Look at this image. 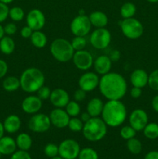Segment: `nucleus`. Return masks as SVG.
<instances>
[{"mask_svg":"<svg viewBox=\"0 0 158 159\" xmlns=\"http://www.w3.org/2000/svg\"><path fill=\"white\" fill-rule=\"evenodd\" d=\"M37 96H26L23 100L21 104L22 110L27 114H35L37 113L42 108L43 102Z\"/></svg>","mask_w":158,"mask_h":159,"instance_id":"obj_16","label":"nucleus"},{"mask_svg":"<svg viewBox=\"0 0 158 159\" xmlns=\"http://www.w3.org/2000/svg\"><path fill=\"white\" fill-rule=\"evenodd\" d=\"M142 95V89L138 88V87L133 86V88L130 89V96L133 99H138Z\"/></svg>","mask_w":158,"mask_h":159,"instance_id":"obj_46","label":"nucleus"},{"mask_svg":"<svg viewBox=\"0 0 158 159\" xmlns=\"http://www.w3.org/2000/svg\"><path fill=\"white\" fill-rule=\"evenodd\" d=\"M20 81V88L23 91L27 93H34L44 85L45 76L41 70L32 67L22 72Z\"/></svg>","mask_w":158,"mask_h":159,"instance_id":"obj_3","label":"nucleus"},{"mask_svg":"<svg viewBox=\"0 0 158 159\" xmlns=\"http://www.w3.org/2000/svg\"><path fill=\"white\" fill-rule=\"evenodd\" d=\"M111 33L106 28H96L90 36L91 46L97 50H104L111 43Z\"/></svg>","mask_w":158,"mask_h":159,"instance_id":"obj_7","label":"nucleus"},{"mask_svg":"<svg viewBox=\"0 0 158 159\" xmlns=\"http://www.w3.org/2000/svg\"><path fill=\"white\" fill-rule=\"evenodd\" d=\"M24 11L21 7L19 6H14V7L9 9V17L14 22H20L24 18Z\"/></svg>","mask_w":158,"mask_h":159,"instance_id":"obj_32","label":"nucleus"},{"mask_svg":"<svg viewBox=\"0 0 158 159\" xmlns=\"http://www.w3.org/2000/svg\"><path fill=\"white\" fill-rule=\"evenodd\" d=\"M9 8L7 4L0 2V23H3L9 17Z\"/></svg>","mask_w":158,"mask_h":159,"instance_id":"obj_40","label":"nucleus"},{"mask_svg":"<svg viewBox=\"0 0 158 159\" xmlns=\"http://www.w3.org/2000/svg\"><path fill=\"white\" fill-rule=\"evenodd\" d=\"M99 80L100 79L97 73L91 72V71L85 72L79 78V88L83 89L86 93L91 92L99 86Z\"/></svg>","mask_w":158,"mask_h":159,"instance_id":"obj_14","label":"nucleus"},{"mask_svg":"<svg viewBox=\"0 0 158 159\" xmlns=\"http://www.w3.org/2000/svg\"><path fill=\"white\" fill-rule=\"evenodd\" d=\"M147 2H149L150 3H156L158 2V0H147Z\"/></svg>","mask_w":158,"mask_h":159,"instance_id":"obj_54","label":"nucleus"},{"mask_svg":"<svg viewBox=\"0 0 158 159\" xmlns=\"http://www.w3.org/2000/svg\"><path fill=\"white\" fill-rule=\"evenodd\" d=\"M149 75L143 69H136L131 73L130 82L134 87L143 89L148 85Z\"/></svg>","mask_w":158,"mask_h":159,"instance_id":"obj_19","label":"nucleus"},{"mask_svg":"<svg viewBox=\"0 0 158 159\" xmlns=\"http://www.w3.org/2000/svg\"><path fill=\"white\" fill-rule=\"evenodd\" d=\"M4 133H5V129L4 127H3V123H2L0 121V139L4 136Z\"/></svg>","mask_w":158,"mask_h":159,"instance_id":"obj_51","label":"nucleus"},{"mask_svg":"<svg viewBox=\"0 0 158 159\" xmlns=\"http://www.w3.org/2000/svg\"><path fill=\"white\" fill-rule=\"evenodd\" d=\"M15 41L10 36H4L0 40V51L6 55L12 54L15 50Z\"/></svg>","mask_w":158,"mask_h":159,"instance_id":"obj_25","label":"nucleus"},{"mask_svg":"<svg viewBox=\"0 0 158 159\" xmlns=\"http://www.w3.org/2000/svg\"><path fill=\"white\" fill-rule=\"evenodd\" d=\"M91 118V116H90L89 113H88V112H86V113H83L81 115V120H82V122L85 124V123H86L87 121L89 120Z\"/></svg>","mask_w":158,"mask_h":159,"instance_id":"obj_50","label":"nucleus"},{"mask_svg":"<svg viewBox=\"0 0 158 159\" xmlns=\"http://www.w3.org/2000/svg\"><path fill=\"white\" fill-rule=\"evenodd\" d=\"M32 44L37 48H43L47 43V37L41 30H35L30 37Z\"/></svg>","mask_w":158,"mask_h":159,"instance_id":"obj_26","label":"nucleus"},{"mask_svg":"<svg viewBox=\"0 0 158 159\" xmlns=\"http://www.w3.org/2000/svg\"><path fill=\"white\" fill-rule=\"evenodd\" d=\"M136 134V131L131 127V126H124L121 128L120 131H119V135L124 140L131 139V138H135Z\"/></svg>","mask_w":158,"mask_h":159,"instance_id":"obj_36","label":"nucleus"},{"mask_svg":"<svg viewBox=\"0 0 158 159\" xmlns=\"http://www.w3.org/2000/svg\"><path fill=\"white\" fill-rule=\"evenodd\" d=\"M77 159H99L98 152L91 148L81 149Z\"/></svg>","mask_w":158,"mask_h":159,"instance_id":"obj_33","label":"nucleus"},{"mask_svg":"<svg viewBox=\"0 0 158 159\" xmlns=\"http://www.w3.org/2000/svg\"><path fill=\"white\" fill-rule=\"evenodd\" d=\"M136 12V7L134 3L127 2H125L120 8V15L122 19L132 18L134 16Z\"/></svg>","mask_w":158,"mask_h":159,"instance_id":"obj_28","label":"nucleus"},{"mask_svg":"<svg viewBox=\"0 0 158 159\" xmlns=\"http://www.w3.org/2000/svg\"><path fill=\"white\" fill-rule=\"evenodd\" d=\"M143 131L144 136L150 140H154L158 138V124L156 123H148L147 124Z\"/></svg>","mask_w":158,"mask_h":159,"instance_id":"obj_29","label":"nucleus"},{"mask_svg":"<svg viewBox=\"0 0 158 159\" xmlns=\"http://www.w3.org/2000/svg\"><path fill=\"white\" fill-rule=\"evenodd\" d=\"M59 156L64 159L77 158L81 147L79 143L74 139H65L58 146Z\"/></svg>","mask_w":158,"mask_h":159,"instance_id":"obj_10","label":"nucleus"},{"mask_svg":"<svg viewBox=\"0 0 158 159\" xmlns=\"http://www.w3.org/2000/svg\"><path fill=\"white\" fill-rule=\"evenodd\" d=\"M2 155L1 152H0V158H1V156H2Z\"/></svg>","mask_w":158,"mask_h":159,"instance_id":"obj_56","label":"nucleus"},{"mask_svg":"<svg viewBox=\"0 0 158 159\" xmlns=\"http://www.w3.org/2000/svg\"><path fill=\"white\" fill-rule=\"evenodd\" d=\"M148 115L142 109H136L129 115V125L137 131H142L148 124Z\"/></svg>","mask_w":158,"mask_h":159,"instance_id":"obj_12","label":"nucleus"},{"mask_svg":"<svg viewBox=\"0 0 158 159\" xmlns=\"http://www.w3.org/2000/svg\"><path fill=\"white\" fill-rule=\"evenodd\" d=\"M86 97V92L79 88L74 93V99L77 102H81Z\"/></svg>","mask_w":158,"mask_h":159,"instance_id":"obj_43","label":"nucleus"},{"mask_svg":"<svg viewBox=\"0 0 158 159\" xmlns=\"http://www.w3.org/2000/svg\"><path fill=\"white\" fill-rule=\"evenodd\" d=\"M119 26L123 35L130 40L139 38L143 34V26L139 20L133 18L123 19L119 22Z\"/></svg>","mask_w":158,"mask_h":159,"instance_id":"obj_6","label":"nucleus"},{"mask_svg":"<svg viewBox=\"0 0 158 159\" xmlns=\"http://www.w3.org/2000/svg\"><path fill=\"white\" fill-rule=\"evenodd\" d=\"M91 26L96 28H104L107 26L108 22V16L102 11H94L88 16Z\"/></svg>","mask_w":158,"mask_h":159,"instance_id":"obj_22","label":"nucleus"},{"mask_svg":"<svg viewBox=\"0 0 158 159\" xmlns=\"http://www.w3.org/2000/svg\"><path fill=\"white\" fill-rule=\"evenodd\" d=\"M127 149L133 155H139L143 149V145L141 141L136 138H133L128 140L126 142Z\"/></svg>","mask_w":158,"mask_h":159,"instance_id":"obj_30","label":"nucleus"},{"mask_svg":"<svg viewBox=\"0 0 158 159\" xmlns=\"http://www.w3.org/2000/svg\"><path fill=\"white\" fill-rule=\"evenodd\" d=\"M108 57H109V58L111 59L112 61L116 62V61H118L120 59L121 54L118 50H113V51H112L111 52H110Z\"/></svg>","mask_w":158,"mask_h":159,"instance_id":"obj_47","label":"nucleus"},{"mask_svg":"<svg viewBox=\"0 0 158 159\" xmlns=\"http://www.w3.org/2000/svg\"><path fill=\"white\" fill-rule=\"evenodd\" d=\"M14 0H0V2H3V3H5V4H9V3H11V2H13Z\"/></svg>","mask_w":158,"mask_h":159,"instance_id":"obj_53","label":"nucleus"},{"mask_svg":"<svg viewBox=\"0 0 158 159\" xmlns=\"http://www.w3.org/2000/svg\"><path fill=\"white\" fill-rule=\"evenodd\" d=\"M51 125L57 128L63 129L68 127L70 120L69 115L67 113L66 110L62 108H55L50 112L49 115Z\"/></svg>","mask_w":158,"mask_h":159,"instance_id":"obj_15","label":"nucleus"},{"mask_svg":"<svg viewBox=\"0 0 158 159\" xmlns=\"http://www.w3.org/2000/svg\"><path fill=\"white\" fill-rule=\"evenodd\" d=\"M15 143L19 150L28 152L32 147L33 141L27 133H21L15 138Z\"/></svg>","mask_w":158,"mask_h":159,"instance_id":"obj_24","label":"nucleus"},{"mask_svg":"<svg viewBox=\"0 0 158 159\" xmlns=\"http://www.w3.org/2000/svg\"><path fill=\"white\" fill-rule=\"evenodd\" d=\"M50 159H64V158H62L61 157L59 156V155H57V156L54 157V158H50Z\"/></svg>","mask_w":158,"mask_h":159,"instance_id":"obj_55","label":"nucleus"},{"mask_svg":"<svg viewBox=\"0 0 158 159\" xmlns=\"http://www.w3.org/2000/svg\"><path fill=\"white\" fill-rule=\"evenodd\" d=\"M144 159H158V151H150L146 154Z\"/></svg>","mask_w":158,"mask_h":159,"instance_id":"obj_48","label":"nucleus"},{"mask_svg":"<svg viewBox=\"0 0 158 159\" xmlns=\"http://www.w3.org/2000/svg\"><path fill=\"white\" fill-rule=\"evenodd\" d=\"M91 23L86 15H78L74 17L70 24V30L74 36L85 37L90 33Z\"/></svg>","mask_w":158,"mask_h":159,"instance_id":"obj_8","label":"nucleus"},{"mask_svg":"<svg viewBox=\"0 0 158 159\" xmlns=\"http://www.w3.org/2000/svg\"><path fill=\"white\" fill-rule=\"evenodd\" d=\"M82 134L84 138L88 141L97 142L105 137L107 134V125L102 118L91 117L84 124Z\"/></svg>","mask_w":158,"mask_h":159,"instance_id":"obj_4","label":"nucleus"},{"mask_svg":"<svg viewBox=\"0 0 158 159\" xmlns=\"http://www.w3.org/2000/svg\"><path fill=\"white\" fill-rule=\"evenodd\" d=\"M43 152L47 158H52L59 155V148L57 144L49 143V144H46L44 149H43Z\"/></svg>","mask_w":158,"mask_h":159,"instance_id":"obj_35","label":"nucleus"},{"mask_svg":"<svg viewBox=\"0 0 158 159\" xmlns=\"http://www.w3.org/2000/svg\"><path fill=\"white\" fill-rule=\"evenodd\" d=\"M100 93L108 100H121L127 92V82L122 75L108 72L99 80Z\"/></svg>","mask_w":158,"mask_h":159,"instance_id":"obj_1","label":"nucleus"},{"mask_svg":"<svg viewBox=\"0 0 158 159\" xmlns=\"http://www.w3.org/2000/svg\"><path fill=\"white\" fill-rule=\"evenodd\" d=\"M72 60L76 68L81 71H87L90 69L94 63L91 53L85 49L74 51Z\"/></svg>","mask_w":158,"mask_h":159,"instance_id":"obj_11","label":"nucleus"},{"mask_svg":"<svg viewBox=\"0 0 158 159\" xmlns=\"http://www.w3.org/2000/svg\"><path fill=\"white\" fill-rule=\"evenodd\" d=\"M10 159H32V158L26 151L18 150L11 155Z\"/></svg>","mask_w":158,"mask_h":159,"instance_id":"obj_41","label":"nucleus"},{"mask_svg":"<svg viewBox=\"0 0 158 159\" xmlns=\"http://www.w3.org/2000/svg\"><path fill=\"white\" fill-rule=\"evenodd\" d=\"M21 120L15 114L9 115L3 122L5 131L9 134H15L19 131L21 127Z\"/></svg>","mask_w":158,"mask_h":159,"instance_id":"obj_20","label":"nucleus"},{"mask_svg":"<svg viewBox=\"0 0 158 159\" xmlns=\"http://www.w3.org/2000/svg\"><path fill=\"white\" fill-rule=\"evenodd\" d=\"M5 36V32H4V26H2L0 23V40L2 38Z\"/></svg>","mask_w":158,"mask_h":159,"instance_id":"obj_52","label":"nucleus"},{"mask_svg":"<svg viewBox=\"0 0 158 159\" xmlns=\"http://www.w3.org/2000/svg\"><path fill=\"white\" fill-rule=\"evenodd\" d=\"M51 126L49 116L44 113H35L28 121V127L34 133H44Z\"/></svg>","mask_w":158,"mask_h":159,"instance_id":"obj_9","label":"nucleus"},{"mask_svg":"<svg viewBox=\"0 0 158 159\" xmlns=\"http://www.w3.org/2000/svg\"><path fill=\"white\" fill-rule=\"evenodd\" d=\"M148 85L151 89L158 91V69L154 70L149 75Z\"/></svg>","mask_w":158,"mask_h":159,"instance_id":"obj_38","label":"nucleus"},{"mask_svg":"<svg viewBox=\"0 0 158 159\" xmlns=\"http://www.w3.org/2000/svg\"><path fill=\"white\" fill-rule=\"evenodd\" d=\"M151 105H152V108L153 109L155 112L158 113V95L155 96L153 98L151 102Z\"/></svg>","mask_w":158,"mask_h":159,"instance_id":"obj_49","label":"nucleus"},{"mask_svg":"<svg viewBox=\"0 0 158 159\" xmlns=\"http://www.w3.org/2000/svg\"><path fill=\"white\" fill-rule=\"evenodd\" d=\"M112 64V61L108 55H101L94 61L93 66H94V71L98 75H104L110 72Z\"/></svg>","mask_w":158,"mask_h":159,"instance_id":"obj_18","label":"nucleus"},{"mask_svg":"<svg viewBox=\"0 0 158 159\" xmlns=\"http://www.w3.org/2000/svg\"><path fill=\"white\" fill-rule=\"evenodd\" d=\"M101 116L108 127H119L126 119V107L121 100H108L104 104Z\"/></svg>","mask_w":158,"mask_h":159,"instance_id":"obj_2","label":"nucleus"},{"mask_svg":"<svg viewBox=\"0 0 158 159\" xmlns=\"http://www.w3.org/2000/svg\"><path fill=\"white\" fill-rule=\"evenodd\" d=\"M65 110L70 117H75L80 114L81 107L77 101H69L65 107Z\"/></svg>","mask_w":158,"mask_h":159,"instance_id":"obj_31","label":"nucleus"},{"mask_svg":"<svg viewBox=\"0 0 158 159\" xmlns=\"http://www.w3.org/2000/svg\"><path fill=\"white\" fill-rule=\"evenodd\" d=\"M103 107L104 103L102 99L94 97L90 99L89 102H88L86 110L91 117H98L102 114Z\"/></svg>","mask_w":158,"mask_h":159,"instance_id":"obj_23","label":"nucleus"},{"mask_svg":"<svg viewBox=\"0 0 158 159\" xmlns=\"http://www.w3.org/2000/svg\"><path fill=\"white\" fill-rule=\"evenodd\" d=\"M37 93V96L40 98L41 100H46V99H50V96L51 94V90L49 87L43 85L41 88L39 89Z\"/></svg>","mask_w":158,"mask_h":159,"instance_id":"obj_39","label":"nucleus"},{"mask_svg":"<svg viewBox=\"0 0 158 159\" xmlns=\"http://www.w3.org/2000/svg\"><path fill=\"white\" fill-rule=\"evenodd\" d=\"M49 99L56 108H64L70 101V96L66 90L57 88L51 91Z\"/></svg>","mask_w":158,"mask_h":159,"instance_id":"obj_17","label":"nucleus"},{"mask_svg":"<svg viewBox=\"0 0 158 159\" xmlns=\"http://www.w3.org/2000/svg\"><path fill=\"white\" fill-rule=\"evenodd\" d=\"M33 32V30L29 26H28L27 25H26V26H23V27L20 30V35H21V37H23V38L28 39L30 38Z\"/></svg>","mask_w":158,"mask_h":159,"instance_id":"obj_44","label":"nucleus"},{"mask_svg":"<svg viewBox=\"0 0 158 159\" xmlns=\"http://www.w3.org/2000/svg\"><path fill=\"white\" fill-rule=\"evenodd\" d=\"M17 26L14 23H9L4 26L5 34L7 36H12L16 33Z\"/></svg>","mask_w":158,"mask_h":159,"instance_id":"obj_42","label":"nucleus"},{"mask_svg":"<svg viewBox=\"0 0 158 159\" xmlns=\"http://www.w3.org/2000/svg\"><path fill=\"white\" fill-rule=\"evenodd\" d=\"M46 23V18L41 10L33 9L29 11L26 16V24L33 31L43 29Z\"/></svg>","mask_w":158,"mask_h":159,"instance_id":"obj_13","label":"nucleus"},{"mask_svg":"<svg viewBox=\"0 0 158 159\" xmlns=\"http://www.w3.org/2000/svg\"><path fill=\"white\" fill-rule=\"evenodd\" d=\"M50 51L55 60L62 63L72 60L74 54L71 42L64 38H57L53 40L50 46Z\"/></svg>","mask_w":158,"mask_h":159,"instance_id":"obj_5","label":"nucleus"},{"mask_svg":"<svg viewBox=\"0 0 158 159\" xmlns=\"http://www.w3.org/2000/svg\"><path fill=\"white\" fill-rule=\"evenodd\" d=\"M71 43L72 45L73 48H74V51H77L85 49V46L87 44V42L85 37L75 36L71 41Z\"/></svg>","mask_w":158,"mask_h":159,"instance_id":"obj_37","label":"nucleus"},{"mask_svg":"<svg viewBox=\"0 0 158 159\" xmlns=\"http://www.w3.org/2000/svg\"><path fill=\"white\" fill-rule=\"evenodd\" d=\"M68 127L71 131L80 132L82 131V129H83L84 127V123L82 122L81 120L77 118V116H75V117H71L70 118Z\"/></svg>","mask_w":158,"mask_h":159,"instance_id":"obj_34","label":"nucleus"},{"mask_svg":"<svg viewBox=\"0 0 158 159\" xmlns=\"http://www.w3.org/2000/svg\"><path fill=\"white\" fill-rule=\"evenodd\" d=\"M8 69H9L8 64L4 60L0 59V79L6 76L8 72Z\"/></svg>","mask_w":158,"mask_h":159,"instance_id":"obj_45","label":"nucleus"},{"mask_svg":"<svg viewBox=\"0 0 158 159\" xmlns=\"http://www.w3.org/2000/svg\"><path fill=\"white\" fill-rule=\"evenodd\" d=\"M15 140L9 136H3L0 139V152L3 155H11L16 151Z\"/></svg>","mask_w":158,"mask_h":159,"instance_id":"obj_21","label":"nucleus"},{"mask_svg":"<svg viewBox=\"0 0 158 159\" xmlns=\"http://www.w3.org/2000/svg\"><path fill=\"white\" fill-rule=\"evenodd\" d=\"M2 87L4 90L9 93L16 91L20 88V81L15 76H9L5 78L2 82Z\"/></svg>","mask_w":158,"mask_h":159,"instance_id":"obj_27","label":"nucleus"}]
</instances>
